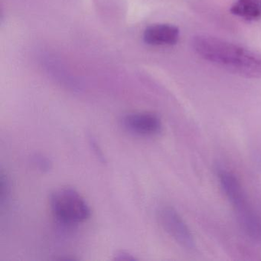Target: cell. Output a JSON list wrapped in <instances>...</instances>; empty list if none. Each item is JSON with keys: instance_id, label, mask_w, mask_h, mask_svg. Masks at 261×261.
<instances>
[{"instance_id": "6da1fadb", "label": "cell", "mask_w": 261, "mask_h": 261, "mask_svg": "<svg viewBox=\"0 0 261 261\" xmlns=\"http://www.w3.org/2000/svg\"><path fill=\"white\" fill-rule=\"evenodd\" d=\"M192 46L199 57L247 79H261V54L212 36H195Z\"/></svg>"}, {"instance_id": "7a4b0ae2", "label": "cell", "mask_w": 261, "mask_h": 261, "mask_svg": "<svg viewBox=\"0 0 261 261\" xmlns=\"http://www.w3.org/2000/svg\"><path fill=\"white\" fill-rule=\"evenodd\" d=\"M50 207L59 222L74 225L88 221L91 210L86 200L72 188H62L50 195Z\"/></svg>"}, {"instance_id": "3957f363", "label": "cell", "mask_w": 261, "mask_h": 261, "mask_svg": "<svg viewBox=\"0 0 261 261\" xmlns=\"http://www.w3.org/2000/svg\"><path fill=\"white\" fill-rule=\"evenodd\" d=\"M162 225L179 245L188 250H193L195 241L192 232L178 212L172 207H166L160 212Z\"/></svg>"}, {"instance_id": "277c9868", "label": "cell", "mask_w": 261, "mask_h": 261, "mask_svg": "<svg viewBox=\"0 0 261 261\" xmlns=\"http://www.w3.org/2000/svg\"><path fill=\"white\" fill-rule=\"evenodd\" d=\"M123 124L129 132L143 137L157 135L163 128L160 117L156 114L147 112L127 114L123 118Z\"/></svg>"}, {"instance_id": "5b68a950", "label": "cell", "mask_w": 261, "mask_h": 261, "mask_svg": "<svg viewBox=\"0 0 261 261\" xmlns=\"http://www.w3.org/2000/svg\"><path fill=\"white\" fill-rule=\"evenodd\" d=\"M179 39V30L170 24H154L143 33L145 43L152 46L173 45Z\"/></svg>"}, {"instance_id": "8992f818", "label": "cell", "mask_w": 261, "mask_h": 261, "mask_svg": "<svg viewBox=\"0 0 261 261\" xmlns=\"http://www.w3.org/2000/svg\"><path fill=\"white\" fill-rule=\"evenodd\" d=\"M219 178L224 193L236 209L237 212H242L250 207L241 184L233 174L221 170L219 172Z\"/></svg>"}, {"instance_id": "52a82bcc", "label": "cell", "mask_w": 261, "mask_h": 261, "mask_svg": "<svg viewBox=\"0 0 261 261\" xmlns=\"http://www.w3.org/2000/svg\"><path fill=\"white\" fill-rule=\"evenodd\" d=\"M230 11L244 20H259L261 19V0H236Z\"/></svg>"}, {"instance_id": "ba28073f", "label": "cell", "mask_w": 261, "mask_h": 261, "mask_svg": "<svg viewBox=\"0 0 261 261\" xmlns=\"http://www.w3.org/2000/svg\"><path fill=\"white\" fill-rule=\"evenodd\" d=\"M33 166L42 172H47L53 167V163L48 157L42 154H35L31 158Z\"/></svg>"}, {"instance_id": "9c48e42d", "label": "cell", "mask_w": 261, "mask_h": 261, "mask_svg": "<svg viewBox=\"0 0 261 261\" xmlns=\"http://www.w3.org/2000/svg\"><path fill=\"white\" fill-rule=\"evenodd\" d=\"M10 195V184L9 181L8 177L1 172L0 175V201L1 204H4L8 199Z\"/></svg>"}, {"instance_id": "30bf717a", "label": "cell", "mask_w": 261, "mask_h": 261, "mask_svg": "<svg viewBox=\"0 0 261 261\" xmlns=\"http://www.w3.org/2000/svg\"><path fill=\"white\" fill-rule=\"evenodd\" d=\"M114 259L116 260H126V261H134L137 260V258L133 256L129 253L125 251L117 252V254L115 255Z\"/></svg>"}]
</instances>
